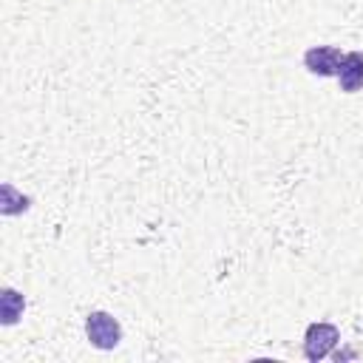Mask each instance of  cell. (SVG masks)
Here are the masks:
<instances>
[{
    "instance_id": "obj_2",
    "label": "cell",
    "mask_w": 363,
    "mask_h": 363,
    "mask_svg": "<svg viewBox=\"0 0 363 363\" xmlns=\"http://www.w3.org/2000/svg\"><path fill=\"white\" fill-rule=\"evenodd\" d=\"M340 340V332L337 326L332 323H309L306 326V335H303V357L306 360H323Z\"/></svg>"
},
{
    "instance_id": "obj_5",
    "label": "cell",
    "mask_w": 363,
    "mask_h": 363,
    "mask_svg": "<svg viewBox=\"0 0 363 363\" xmlns=\"http://www.w3.org/2000/svg\"><path fill=\"white\" fill-rule=\"evenodd\" d=\"M0 306H3V323H6V326H11V323L20 318V312H23V306H26V301H23V295H17L14 289H3Z\"/></svg>"
},
{
    "instance_id": "obj_4",
    "label": "cell",
    "mask_w": 363,
    "mask_h": 363,
    "mask_svg": "<svg viewBox=\"0 0 363 363\" xmlns=\"http://www.w3.org/2000/svg\"><path fill=\"white\" fill-rule=\"evenodd\" d=\"M337 79H340V91H346V94H354L363 88V54L360 51L343 54Z\"/></svg>"
},
{
    "instance_id": "obj_3",
    "label": "cell",
    "mask_w": 363,
    "mask_h": 363,
    "mask_svg": "<svg viewBox=\"0 0 363 363\" xmlns=\"http://www.w3.org/2000/svg\"><path fill=\"white\" fill-rule=\"evenodd\" d=\"M340 48L337 45H312L306 54H303V65L309 74H318V77H337L340 71Z\"/></svg>"
},
{
    "instance_id": "obj_1",
    "label": "cell",
    "mask_w": 363,
    "mask_h": 363,
    "mask_svg": "<svg viewBox=\"0 0 363 363\" xmlns=\"http://www.w3.org/2000/svg\"><path fill=\"white\" fill-rule=\"evenodd\" d=\"M85 335H88L91 346H96V349H113L122 340V326L108 312H91L85 318Z\"/></svg>"
}]
</instances>
